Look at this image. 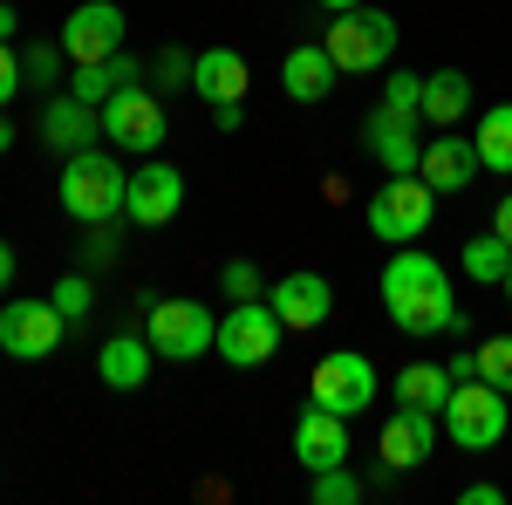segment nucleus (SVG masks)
<instances>
[{
	"label": "nucleus",
	"instance_id": "f257e3e1",
	"mask_svg": "<svg viewBox=\"0 0 512 505\" xmlns=\"http://www.w3.org/2000/svg\"><path fill=\"white\" fill-rule=\"evenodd\" d=\"M376 287H383V314L410 342H437V335H465L472 328V314L458 308V294H451V273L437 267L424 246H396L383 260Z\"/></svg>",
	"mask_w": 512,
	"mask_h": 505
},
{
	"label": "nucleus",
	"instance_id": "f03ea898",
	"mask_svg": "<svg viewBox=\"0 0 512 505\" xmlns=\"http://www.w3.org/2000/svg\"><path fill=\"white\" fill-rule=\"evenodd\" d=\"M55 198L76 226H103V219H123V198H130V171H123V151H89L62 157V178H55Z\"/></svg>",
	"mask_w": 512,
	"mask_h": 505
},
{
	"label": "nucleus",
	"instance_id": "7ed1b4c3",
	"mask_svg": "<svg viewBox=\"0 0 512 505\" xmlns=\"http://www.w3.org/2000/svg\"><path fill=\"white\" fill-rule=\"evenodd\" d=\"M437 430H444L458 451H499L506 430H512V396H506V389H492L485 376L451 383L444 410H437Z\"/></svg>",
	"mask_w": 512,
	"mask_h": 505
},
{
	"label": "nucleus",
	"instance_id": "20e7f679",
	"mask_svg": "<svg viewBox=\"0 0 512 505\" xmlns=\"http://www.w3.org/2000/svg\"><path fill=\"white\" fill-rule=\"evenodd\" d=\"M396 41H403V28H396V14H383V7H349V14H335L328 21V35H321V48L335 55V69L342 76H376V69H390L396 62Z\"/></svg>",
	"mask_w": 512,
	"mask_h": 505
},
{
	"label": "nucleus",
	"instance_id": "39448f33",
	"mask_svg": "<svg viewBox=\"0 0 512 505\" xmlns=\"http://www.w3.org/2000/svg\"><path fill=\"white\" fill-rule=\"evenodd\" d=\"M144 335H151L158 362H198V355H212L219 314L192 294H144Z\"/></svg>",
	"mask_w": 512,
	"mask_h": 505
},
{
	"label": "nucleus",
	"instance_id": "423d86ee",
	"mask_svg": "<svg viewBox=\"0 0 512 505\" xmlns=\"http://www.w3.org/2000/svg\"><path fill=\"white\" fill-rule=\"evenodd\" d=\"M362 219H369V233H376V239H390V246H410V239L431 233L437 192L424 185V178H417V171H403V178H390V185H376V192H369Z\"/></svg>",
	"mask_w": 512,
	"mask_h": 505
},
{
	"label": "nucleus",
	"instance_id": "0eeeda50",
	"mask_svg": "<svg viewBox=\"0 0 512 505\" xmlns=\"http://www.w3.org/2000/svg\"><path fill=\"white\" fill-rule=\"evenodd\" d=\"M280 314L267 308V294L260 301H233V308L219 314V335H212V355L219 362H233V369H267L280 349Z\"/></svg>",
	"mask_w": 512,
	"mask_h": 505
},
{
	"label": "nucleus",
	"instance_id": "6e6552de",
	"mask_svg": "<svg viewBox=\"0 0 512 505\" xmlns=\"http://www.w3.org/2000/svg\"><path fill=\"white\" fill-rule=\"evenodd\" d=\"M376 362L362 349H328L315 362V376H308V403H321V410H342V417H362L369 403H376Z\"/></svg>",
	"mask_w": 512,
	"mask_h": 505
},
{
	"label": "nucleus",
	"instance_id": "1a4fd4ad",
	"mask_svg": "<svg viewBox=\"0 0 512 505\" xmlns=\"http://www.w3.org/2000/svg\"><path fill=\"white\" fill-rule=\"evenodd\" d=\"M164 130H171V123H164V96L144 89V82H130V89H117V96L103 103V137H110V151L158 157Z\"/></svg>",
	"mask_w": 512,
	"mask_h": 505
},
{
	"label": "nucleus",
	"instance_id": "9d476101",
	"mask_svg": "<svg viewBox=\"0 0 512 505\" xmlns=\"http://www.w3.org/2000/svg\"><path fill=\"white\" fill-rule=\"evenodd\" d=\"M62 335H69V321L55 314V301L21 294V301L0 308V355H14V362H48L62 349Z\"/></svg>",
	"mask_w": 512,
	"mask_h": 505
},
{
	"label": "nucleus",
	"instance_id": "9b49d317",
	"mask_svg": "<svg viewBox=\"0 0 512 505\" xmlns=\"http://www.w3.org/2000/svg\"><path fill=\"white\" fill-rule=\"evenodd\" d=\"M185 212V171L178 164H164V157H144L137 171H130V198H123V219L130 226H144V233H158Z\"/></svg>",
	"mask_w": 512,
	"mask_h": 505
},
{
	"label": "nucleus",
	"instance_id": "f8f14e48",
	"mask_svg": "<svg viewBox=\"0 0 512 505\" xmlns=\"http://www.w3.org/2000/svg\"><path fill=\"white\" fill-rule=\"evenodd\" d=\"M62 55H69V69L82 62H103V55H117L123 41H130V14H123L117 0H82L76 14L62 21Z\"/></svg>",
	"mask_w": 512,
	"mask_h": 505
},
{
	"label": "nucleus",
	"instance_id": "ddd939ff",
	"mask_svg": "<svg viewBox=\"0 0 512 505\" xmlns=\"http://www.w3.org/2000/svg\"><path fill=\"white\" fill-rule=\"evenodd\" d=\"M267 308L280 314L287 335H308V328H321V321L335 314V287H328V273L294 267V273H280L274 287H267Z\"/></svg>",
	"mask_w": 512,
	"mask_h": 505
},
{
	"label": "nucleus",
	"instance_id": "4468645a",
	"mask_svg": "<svg viewBox=\"0 0 512 505\" xmlns=\"http://www.w3.org/2000/svg\"><path fill=\"white\" fill-rule=\"evenodd\" d=\"M417 123H424V117H403V110H383V103L362 117V151L383 164V178H403V171L424 164V137H417Z\"/></svg>",
	"mask_w": 512,
	"mask_h": 505
},
{
	"label": "nucleus",
	"instance_id": "2eb2a0df",
	"mask_svg": "<svg viewBox=\"0 0 512 505\" xmlns=\"http://www.w3.org/2000/svg\"><path fill=\"white\" fill-rule=\"evenodd\" d=\"M478 144L465 137V130H437V137H424V164H417V178L431 185L437 198H458L478 185Z\"/></svg>",
	"mask_w": 512,
	"mask_h": 505
},
{
	"label": "nucleus",
	"instance_id": "dca6fc26",
	"mask_svg": "<svg viewBox=\"0 0 512 505\" xmlns=\"http://www.w3.org/2000/svg\"><path fill=\"white\" fill-rule=\"evenodd\" d=\"M294 465H308V471L349 465V417H342V410L308 403V410L294 417Z\"/></svg>",
	"mask_w": 512,
	"mask_h": 505
},
{
	"label": "nucleus",
	"instance_id": "f3484780",
	"mask_svg": "<svg viewBox=\"0 0 512 505\" xmlns=\"http://www.w3.org/2000/svg\"><path fill=\"white\" fill-rule=\"evenodd\" d=\"M376 451H383V471L431 465V451H437V410H403V403H396V417L383 424Z\"/></svg>",
	"mask_w": 512,
	"mask_h": 505
},
{
	"label": "nucleus",
	"instance_id": "a211bd4d",
	"mask_svg": "<svg viewBox=\"0 0 512 505\" xmlns=\"http://www.w3.org/2000/svg\"><path fill=\"white\" fill-rule=\"evenodd\" d=\"M96 137H103V110H96V103H82V96H48V110H41V144L55 157L89 151Z\"/></svg>",
	"mask_w": 512,
	"mask_h": 505
},
{
	"label": "nucleus",
	"instance_id": "6ab92c4d",
	"mask_svg": "<svg viewBox=\"0 0 512 505\" xmlns=\"http://www.w3.org/2000/svg\"><path fill=\"white\" fill-rule=\"evenodd\" d=\"M335 82H342V69H335V55H328L321 41H294V48H287V62H280L287 103H328Z\"/></svg>",
	"mask_w": 512,
	"mask_h": 505
},
{
	"label": "nucleus",
	"instance_id": "aec40b11",
	"mask_svg": "<svg viewBox=\"0 0 512 505\" xmlns=\"http://www.w3.org/2000/svg\"><path fill=\"white\" fill-rule=\"evenodd\" d=\"M151 369H158V349H151V335H130V328H123V335H110V342L96 349V376H103L110 389H123V396L151 383Z\"/></svg>",
	"mask_w": 512,
	"mask_h": 505
},
{
	"label": "nucleus",
	"instance_id": "412c9836",
	"mask_svg": "<svg viewBox=\"0 0 512 505\" xmlns=\"http://www.w3.org/2000/svg\"><path fill=\"white\" fill-rule=\"evenodd\" d=\"M246 82H253V69H246L239 48H205V55H192V96L198 103H246Z\"/></svg>",
	"mask_w": 512,
	"mask_h": 505
},
{
	"label": "nucleus",
	"instance_id": "4be33fe9",
	"mask_svg": "<svg viewBox=\"0 0 512 505\" xmlns=\"http://www.w3.org/2000/svg\"><path fill=\"white\" fill-rule=\"evenodd\" d=\"M151 69L130 55V48H117V55H103V62H82V69H69V96H82V103H110L117 89H130V82H144Z\"/></svg>",
	"mask_w": 512,
	"mask_h": 505
},
{
	"label": "nucleus",
	"instance_id": "5701e85b",
	"mask_svg": "<svg viewBox=\"0 0 512 505\" xmlns=\"http://www.w3.org/2000/svg\"><path fill=\"white\" fill-rule=\"evenodd\" d=\"M472 117V76L465 69H431L424 76V123L431 130H458Z\"/></svg>",
	"mask_w": 512,
	"mask_h": 505
},
{
	"label": "nucleus",
	"instance_id": "b1692460",
	"mask_svg": "<svg viewBox=\"0 0 512 505\" xmlns=\"http://www.w3.org/2000/svg\"><path fill=\"white\" fill-rule=\"evenodd\" d=\"M390 396L403 403V410H444V396H451V369L444 362H403L396 369Z\"/></svg>",
	"mask_w": 512,
	"mask_h": 505
},
{
	"label": "nucleus",
	"instance_id": "393cba45",
	"mask_svg": "<svg viewBox=\"0 0 512 505\" xmlns=\"http://www.w3.org/2000/svg\"><path fill=\"white\" fill-rule=\"evenodd\" d=\"M472 144H478V164H485L492 178H512V103H492V110L478 117Z\"/></svg>",
	"mask_w": 512,
	"mask_h": 505
},
{
	"label": "nucleus",
	"instance_id": "a878e982",
	"mask_svg": "<svg viewBox=\"0 0 512 505\" xmlns=\"http://www.w3.org/2000/svg\"><path fill=\"white\" fill-rule=\"evenodd\" d=\"M506 267H512V246H506L499 233L465 239V280H478V287H499V280H506Z\"/></svg>",
	"mask_w": 512,
	"mask_h": 505
},
{
	"label": "nucleus",
	"instance_id": "bb28decb",
	"mask_svg": "<svg viewBox=\"0 0 512 505\" xmlns=\"http://www.w3.org/2000/svg\"><path fill=\"white\" fill-rule=\"evenodd\" d=\"M69 76V55H62V41H28L21 48V82L41 89V96H55V82Z\"/></svg>",
	"mask_w": 512,
	"mask_h": 505
},
{
	"label": "nucleus",
	"instance_id": "cd10ccee",
	"mask_svg": "<svg viewBox=\"0 0 512 505\" xmlns=\"http://www.w3.org/2000/svg\"><path fill=\"white\" fill-rule=\"evenodd\" d=\"M48 301H55V314H62L69 328H82L89 308H96V287H89V273H62V280L48 287Z\"/></svg>",
	"mask_w": 512,
	"mask_h": 505
},
{
	"label": "nucleus",
	"instance_id": "c85d7f7f",
	"mask_svg": "<svg viewBox=\"0 0 512 505\" xmlns=\"http://www.w3.org/2000/svg\"><path fill=\"white\" fill-rule=\"evenodd\" d=\"M308 499H315V505H355V499H362V478H355L349 465H328V471H315Z\"/></svg>",
	"mask_w": 512,
	"mask_h": 505
},
{
	"label": "nucleus",
	"instance_id": "c756f323",
	"mask_svg": "<svg viewBox=\"0 0 512 505\" xmlns=\"http://www.w3.org/2000/svg\"><path fill=\"white\" fill-rule=\"evenodd\" d=\"M472 355H478V376L512 396V335H492V342H478Z\"/></svg>",
	"mask_w": 512,
	"mask_h": 505
},
{
	"label": "nucleus",
	"instance_id": "7c9ffc66",
	"mask_svg": "<svg viewBox=\"0 0 512 505\" xmlns=\"http://www.w3.org/2000/svg\"><path fill=\"white\" fill-rule=\"evenodd\" d=\"M383 110H403V117H424V76H410V69H396V76H383Z\"/></svg>",
	"mask_w": 512,
	"mask_h": 505
},
{
	"label": "nucleus",
	"instance_id": "2f4dec72",
	"mask_svg": "<svg viewBox=\"0 0 512 505\" xmlns=\"http://www.w3.org/2000/svg\"><path fill=\"white\" fill-rule=\"evenodd\" d=\"M219 287H226L233 301H260V294H267V273L253 267V260H226V267H219Z\"/></svg>",
	"mask_w": 512,
	"mask_h": 505
},
{
	"label": "nucleus",
	"instance_id": "473e14b6",
	"mask_svg": "<svg viewBox=\"0 0 512 505\" xmlns=\"http://www.w3.org/2000/svg\"><path fill=\"white\" fill-rule=\"evenodd\" d=\"M151 82H158V96H164V89H192V55L164 48V55H158V69H151Z\"/></svg>",
	"mask_w": 512,
	"mask_h": 505
},
{
	"label": "nucleus",
	"instance_id": "72a5a7b5",
	"mask_svg": "<svg viewBox=\"0 0 512 505\" xmlns=\"http://www.w3.org/2000/svg\"><path fill=\"white\" fill-rule=\"evenodd\" d=\"M117 226H123V219H103V226H89V239H82V253H89V267H103V260H117Z\"/></svg>",
	"mask_w": 512,
	"mask_h": 505
},
{
	"label": "nucleus",
	"instance_id": "f704fd0d",
	"mask_svg": "<svg viewBox=\"0 0 512 505\" xmlns=\"http://www.w3.org/2000/svg\"><path fill=\"white\" fill-rule=\"evenodd\" d=\"M28 82H21V55H14V41H0V110L21 96Z\"/></svg>",
	"mask_w": 512,
	"mask_h": 505
},
{
	"label": "nucleus",
	"instance_id": "c9c22d12",
	"mask_svg": "<svg viewBox=\"0 0 512 505\" xmlns=\"http://www.w3.org/2000/svg\"><path fill=\"white\" fill-rule=\"evenodd\" d=\"M458 505H506V485L478 478V485H465V492H458Z\"/></svg>",
	"mask_w": 512,
	"mask_h": 505
},
{
	"label": "nucleus",
	"instance_id": "e433bc0d",
	"mask_svg": "<svg viewBox=\"0 0 512 505\" xmlns=\"http://www.w3.org/2000/svg\"><path fill=\"white\" fill-rule=\"evenodd\" d=\"M246 123V103H212V130H239Z\"/></svg>",
	"mask_w": 512,
	"mask_h": 505
},
{
	"label": "nucleus",
	"instance_id": "4c0bfd02",
	"mask_svg": "<svg viewBox=\"0 0 512 505\" xmlns=\"http://www.w3.org/2000/svg\"><path fill=\"white\" fill-rule=\"evenodd\" d=\"M492 233H499V239H506V246H512V192L499 198V205H492Z\"/></svg>",
	"mask_w": 512,
	"mask_h": 505
},
{
	"label": "nucleus",
	"instance_id": "58836bf2",
	"mask_svg": "<svg viewBox=\"0 0 512 505\" xmlns=\"http://www.w3.org/2000/svg\"><path fill=\"white\" fill-rule=\"evenodd\" d=\"M14 273H21V260H14V246H7V239H0V294H7V287H14Z\"/></svg>",
	"mask_w": 512,
	"mask_h": 505
},
{
	"label": "nucleus",
	"instance_id": "ea45409f",
	"mask_svg": "<svg viewBox=\"0 0 512 505\" xmlns=\"http://www.w3.org/2000/svg\"><path fill=\"white\" fill-rule=\"evenodd\" d=\"M21 35V14H14V0H0V41Z\"/></svg>",
	"mask_w": 512,
	"mask_h": 505
},
{
	"label": "nucleus",
	"instance_id": "a19ab883",
	"mask_svg": "<svg viewBox=\"0 0 512 505\" xmlns=\"http://www.w3.org/2000/svg\"><path fill=\"white\" fill-rule=\"evenodd\" d=\"M14 151V117H7V110H0V157Z\"/></svg>",
	"mask_w": 512,
	"mask_h": 505
},
{
	"label": "nucleus",
	"instance_id": "79ce46f5",
	"mask_svg": "<svg viewBox=\"0 0 512 505\" xmlns=\"http://www.w3.org/2000/svg\"><path fill=\"white\" fill-rule=\"evenodd\" d=\"M315 7H328V14H349V7H362V0H315Z\"/></svg>",
	"mask_w": 512,
	"mask_h": 505
},
{
	"label": "nucleus",
	"instance_id": "37998d69",
	"mask_svg": "<svg viewBox=\"0 0 512 505\" xmlns=\"http://www.w3.org/2000/svg\"><path fill=\"white\" fill-rule=\"evenodd\" d=\"M499 287H506V301H512V267H506V280H499Z\"/></svg>",
	"mask_w": 512,
	"mask_h": 505
}]
</instances>
